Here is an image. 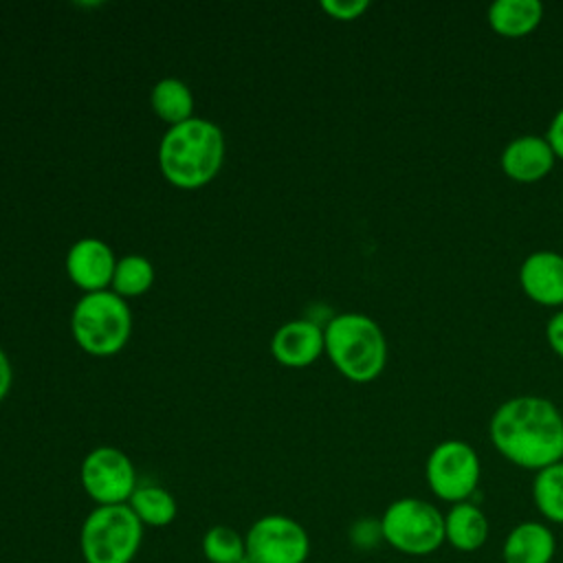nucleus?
Instances as JSON below:
<instances>
[{
  "label": "nucleus",
  "instance_id": "obj_1",
  "mask_svg": "<svg viewBox=\"0 0 563 563\" xmlns=\"http://www.w3.org/2000/svg\"><path fill=\"white\" fill-rule=\"evenodd\" d=\"M488 438L497 453L526 471L563 460V413L543 396H515L490 416Z\"/></svg>",
  "mask_w": 563,
  "mask_h": 563
},
{
  "label": "nucleus",
  "instance_id": "obj_16",
  "mask_svg": "<svg viewBox=\"0 0 563 563\" xmlns=\"http://www.w3.org/2000/svg\"><path fill=\"white\" fill-rule=\"evenodd\" d=\"M486 20L497 35L519 40L541 24L543 4L539 0H495L488 7Z\"/></svg>",
  "mask_w": 563,
  "mask_h": 563
},
{
  "label": "nucleus",
  "instance_id": "obj_11",
  "mask_svg": "<svg viewBox=\"0 0 563 563\" xmlns=\"http://www.w3.org/2000/svg\"><path fill=\"white\" fill-rule=\"evenodd\" d=\"M523 295L545 308H563V253L532 251L519 266Z\"/></svg>",
  "mask_w": 563,
  "mask_h": 563
},
{
  "label": "nucleus",
  "instance_id": "obj_8",
  "mask_svg": "<svg viewBox=\"0 0 563 563\" xmlns=\"http://www.w3.org/2000/svg\"><path fill=\"white\" fill-rule=\"evenodd\" d=\"M79 479L97 506L128 504L136 490V471L132 460L114 446L92 449L79 468Z\"/></svg>",
  "mask_w": 563,
  "mask_h": 563
},
{
  "label": "nucleus",
  "instance_id": "obj_28",
  "mask_svg": "<svg viewBox=\"0 0 563 563\" xmlns=\"http://www.w3.org/2000/svg\"><path fill=\"white\" fill-rule=\"evenodd\" d=\"M561 202H563V187H561Z\"/></svg>",
  "mask_w": 563,
  "mask_h": 563
},
{
  "label": "nucleus",
  "instance_id": "obj_4",
  "mask_svg": "<svg viewBox=\"0 0 563 563\" xmlns=\"http://www.w3.org/2000/svg\"><path fill=\"white\" fill-rule=\"evenodd\" d=\"M73 336L92 356H112L123 350L132 332V312L114 290L86 292L70 319Z\"/></svg>",
  "mask_w": 563,
  "mask_h": 563
},
{
  "label": "nucleus",
  "instance_id": "obj_9",
  "mask_svg": "<svg viewBox=\"0 0 563 563\" xmlns=\"http://www.w3.org/2000/svg\"><path fill=\"white\" fill-rule=\"evenodd\" d=\"M246 556L255 563H306L310 537L306 528L286 515L260 517L244 534Z\"/></svg>",
  "mask_w": 563,
  "mask_h": 563
},
{
  "label": "nucleus",
  "instance_id": "obj_23",
  "mask_svg": "<svg viewBox=\"0 0 563 563\" xmlns=\"http://www.w3.org/2000/svg\"><path fill=\"white\" fill-rule=\"evenodd\" d=\"M321 9L334 20L350 22L361 18L369 9V2L367 0H323Z\"/></svg>",
  "mask_w": 563,
  "mask_h": 563
},
{
  "label": "nucleus",
  "instance_id": "obj_26",
  "mask_svg": "<svg viewBox=\"0 0 563 563\" xmlns=\"http://www.w3.org/2000/svg\"><path fill=\"white\" fill-rule=\"evenodd\" d=\"M11 380H13V372H11V363L7 358V354L0 350V400L9 394V387H11Z\"/></svg>",
  "mask_w": 563,
  "mask_h": 563
},
{
  "label": "nucleus",
  "instance_id": "obj_19",
  "mask_svg": "<svg viewBox=\"0 0 563 563\" xmlns=\"http://www.w3.org/2000/svg\"><path fill=\"white\" fill-rule=\"evenodd\" d=\"M532 501L548 523L563 526V460L534 473Z\"/></svg>",
  "mask_w": 563,
  "mask_h": 563
},
{
  "label": "nucleus",
  "instance_id": "obj_15",
  "mask_svg": "<svg viewBox=\"0 0 563 563\" xmlns=\"http://www.w3.org/2000/svg\"><path fill=\"white\" fill-rule=\"evenodd\" d=\"M488 532V517L471 499L453 504L444 512V543L460 552L479 550L486 543Z\"/></svg>",
  "mask_w": 563,
  "mask_h": 563
},
{
  "label": "nucleus",
  "instance_id": "obj_10",
  "mask_svg": "<svg viewBox=\"0 0 563 563\" xmlns=\"http://www.w3.org/2000/svg\"><path fill=\"white\" fill-rule=\"evenodd\" d=\"M114 268L117 260L112 249L97 238L77 240L66 255V271L70 282L86 292L108 290Z\"/></svg>",
  "mask_w": 563,
  "mask_h": 563
},
{
  "label": "nucleus",
  "instance_id": "obj_6",
  "mask_svg": "<svg viewBox=\"0 0 563 563\" xmlns=\"http://www.w3.org/2000/svg\"><path fill=\"white\" fill-rule=\"evenodd\" d=\"M383 541L409 556L433 554L444 543V512L427 499H394L380 515Z\"/></svg>",
  "mask_w": 563,
  "mask_h": 563
},
{
  "label": "nucleus",
  "instance_id": "obj_13",
  "mask_svg": "<svg viewBox=\"0 0 563 563\" xmlns=\"http://www.w3.org/2000/svg\"><path fill=\"white\" fill-rule=\"evenodd\" d=\"M271 352L286 367H306L325 352L323 328L310 319L288 321L273 334Z\"/></svg>",
  "mask_w": 563,
  "mask_h": 563
},
{
  "label": "nucleus",
  "instance_id": "obj_20",
  "mask_svg": "<svg viewBox=\"0 0 563 563\" xmlns=\"http://www.w3.org/2000/svg\"><path fill=\"white\" fill-rule=\"evenodd\" d=\"M154 282V268L147 257L143 255H125L117 262L114 275H112V290L119 297H136L150 290Z\"/></svg>",
  "mask_w": 563,
  "mask_h": 563
},
{
  "label": "nucleus",
  "instance_id": "obj_5",
  "mask_svg": "<svg viewBox=\"0 0 563 563\" xmlns=\"http://www.w3.org/2000/svg\"><path fill=\"white\" fill-rule=\"evenodd\" d=\"M143 528L128 504L95 506L79 528V552L86 563H132Z\"/></svg>",
  "mask_w": 563,
  "mask_h": 563
},
{
  "label": "nucleus",
  "instance_id": "obj_21",
  "mask_svg": "<svg viewBox=\"0 0 563 563\" xmlns=\"http://www.w3.org/2000/svg\"><path fill=\"white\" fill-rule=\"evenodd\" d=\"M202 554L209 563H240L246 556V541L231 526H213L202 537Z\"/></svg>",
  "mask_w": 563,
  "mask_h": 563
},
{
  "label": "nucleus",
  "instance_id": "obj_3",
  "mask_svg": "<svg viewBox=\"0 0 563 563\" xmlns=\"http://www.w3.org/2000/svg\"><path fill=\"white\" fill-rule=\"evenodd\" d=\"M325 354L347 380L369 383L387 365V339L380 325L361 312H343L323 328Z\"/></svg>",
  "mask_w": 563,
  "mask_h": 563
},
{
  "label": "nucleus",
  "instance_id": "obj_18",
  "mask_svg": "<svg viewBox=\"0 0 563 563\" xmlns=\"http://www.w3.org/2000/svg\"><path fill=\"white\" fill-rule=\"evenodd\" d=\"M150 103H152L154 112L169 125H178V123L191 119V112H194V95H191L189 86L176 77L161 79L152 88Z\"/></svg>",
  "mask_w": 563,
  "mask_h": 563
},
{
  "label": "nucleus",
  "instance_id": "obj_2",
  "mask_svg": "<svg viewBox=\"0 0 563 563\" xmlns=\"http://www.w3.org/2000/svg\"><path fill=\"white\" fill-rule=\"evenodd\" d=\"M224 161V134L207 119L169 125L158 145L163 176L180 189H198L216 178Z\"/></svg>",
  "mask_w": 563,
  "mask_h": 563
},
{
  "label": "nucleus",
  "instance_id": "obj_14",
  "mask_svg": "<svg viewBox=\"0 0 563 563\" xmlns=\"http://www.w3.org/2000/svg\"><path fill=\"white\" fill-rule=\"evenodd\" d=\"M554 554L556 537L545 521H521L501 543L504 563H552Z\"/></svg>",
  "mask_w": 563,
  "mask_h": 563
},
{
  "label": "nucleus",
  "instance_id": "obj_24",
  "mask_svg": "<svg viewBox=\"0 0 563 563\" xmlns=\"http://www.w3.org/2000/svg\"><path fill=\"white\" fill-rule=\"evenodd\" d=\"M545 341L550 350L563 358V308H559L545 323Z\"/></svg>",
  "mask_w": 563,
  "mask_h": 563
},
{
  "label": "nucleus",
  "instance_id": "obj_7",
  "mask_svg": "<svg viewBox=\"0 0 563 563\" xmlns=\"http://www.w3.org/2000/svg\"><path fill=\"white\" fill-rule=\"evenodd\" d=\"M482 462L477 451L457 438L438 442L424 462V479L429 490L446 501H468L479 486Z\"/></svg>",
  "mask_w": 563,
  "mask_h": 563
},
{
  "label": "nucleus",
  "instance_id": "obj_25",
  "mask_svg": "<svg viewBox=\"0 0 563 563\" xmlns=\"http://www.w3.org/2000/svg\"><path fill=\"white\" fill-rule=\"evenodd\" d=\"M545 141L550 143L556 161H563V108L556 110V114L552 117L545 132Z\"/></svg>",
  "mask_w": 563,
  "mask_h": 563
},
{
  "label": "nucleus",
  "instance_id": "obj_12",
  "mask_svg": "<svg viewBox=\"0 0 563 563\" xmlns=\"http://www.w3.org/2000/svg\"><path fill=\"white\" fill-rule=\"evenodd\" d=\"M556 156L545 141V136L539 134H521L515 136L499 156L501 172L521 185L539 183L554 169Z\"/></svg>",
  "mask_w": 563,
  "mask_h": 563
},
{
  "label": "nucleus",
  "instance_id": "obj_17",
  "mask_svg": "<svg viewBox=\"0 0 563 563\" xmlns=\"http://www.w3.org/2000/svg\"><path fill=\"white\" fill-rule=\"evenodd\" d=\"M128 506L139 517V521L143 526H150V528L169 526L176 519V512H178L174 495L167 493L163 486H156V484L136 486Z\"/></svg>",
  "mask_w": 563,
  "mask_h": 563
},
{
  "label": "nucleus",
  "instance_id": "obj_22",
  "mask_svg": "<svg viewBox=\"0 0 563 563\" xmlns=\"http://www.w3.org/2000/svg\"><path fill=\"white\" fill-rule=\"evenodd\" d=\"M350 541L361 548V550H369L376 548L383 541V528H380V519L376 517H361L352 523L350 528Z\"/></svg>",
  "mask_w": 563,
  "mask_h": 563
},
{
  "label": "nucleus",
  "instance_id": "obj_27",
  "mask_svg": "<svg viewBox=\"0 0 563 563\" xmlns=\"http://www.w3.org/2000/svg\"><path fill=\"white\" fill-rule=\"evenodd\" d=\"M240 563H255V561H253V559H249V556H244Z\"/></svg>",
  "mask_w": 563,
  "mask_h": 563
}]
</instances>
